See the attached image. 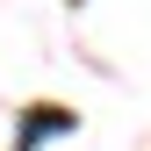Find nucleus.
<instances>
[{
    "mask_svg": "<svg viewBox=\"0 0 151 151\" xmlns=\"http://www.w3.org/2000/svg\"><path fill=\"white\" fill-rule=\"evenodd\" d=\"M65 129H72V115L43 101V108H29V115H22V144H14V151H36L43 137H65Z\"/></svg>",
    "mask_w": 151,
    "mask_h": 151,
    "instance_id": "obj_1",
    "label": "nucleus"
}]
</instances>
